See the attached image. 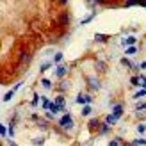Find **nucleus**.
Masks as SVG:
<instances>
[{
	"instance_id": "f257e3e1",
	"label": "nucleus",
	"mask_w": 146,
	"mask_h": 146,
	"mask_svg": "<svg viewBox=\"0 0 146 146\" xmlns=\"http://www.w3.org/2000/svg\"><path fill=\"white\" fill-rule=\"evenodd\" d=\"M59 125H61L62 128H66V130H71V128H73V119H71V116H70V114H64L62 118L59 119Z\"/></svg>"
},
{
	"instance_id": "f03ea898",
	"label": "nucleus",
	"mask_w": 146,
	"mask_h": 146,
	"mask_svg": "<svg viewBox=\"0 0 146 146\" xmlns=\"http://www.w3.org/2000/svg\"><path fill=\"white\" fill-rule=\"evenodd\" d=\"M87 84H89V87H91V89H94V91L100 89V82L94 77H87Z\"/></svg>"
},
{
	"instance_id": "7ed1b4c3",
	"label": "nucleus",
	"mask_w": 146,
	"mask_h": 146,
	"mask_svg": "<svg viewBox=\"0 0 146 146\" xmlns=\"http://www.w3.org/2000/svg\"><path fill=\"white\" fill-rule=\"evenodd\" d=\"M112 114L116 116V118H121L123 116V104H118V105H114V109H112Z\"/></svg>"
},
{
	"instance_id": "20e7f679",
	"label": "nucleus",
	"mask_w": 146,
	"mask_h": 146,
	"mask_svg": "<svg viewBox=\"0 0 146 146\" xmlns=\"http://www.w3.org/2000/svg\"><path fill=\"white\" fill-rule=\"evenodd\" d=\"M66 73H68V66H66V64H61V66L57 68V71H55V75L59 77V78H62L64 75H66Z\"/></svg>"
},
{
	"instance_id": "39448f33",
	"label": "nucleus",
	"mask_w": 146,
	"mask_h": 146,
	"mask_svg": "<svg viewBox=\"0 0 146 146\" xmlns=\"http://www.w3.org/2000/svg\"><path fill=\"white\" fill-rule=\"evenodd\" d=\"M123 46H135V36H128L125 41H121Z\"/></svg>"
},
{
	"instance_id": "423d86ee",
	"label": "nucleus",
	"mask_w": 146,
	"mask_h": 146,
	"mask_svg": "<svg viewBox=\"0 0 146 146\" xmlns=\"http://www.w3.org/2000/svg\"><path fill=\"white\" fill-rule=\"evenodd\" d=\"M116 121H118V118H116L114 114H107V116H105V125L111 127V125H114Z\"/></svg>"
},
{
	"instance_id": "0eeeda50",
	"label": "nucleus",
	"mask_w": 146,
	"mask_h": 146,
	"mask_svg": "<svg viewBox=\"0 0 146 146\" xmlns=\"http://www.w3.org/2000/svg\"><path fill=\"white\" fill-rule=\"evenodd\" d=\"M87 127H89L91 130H96V128H100V121H98L96 118H93L89 123H87Z\"/></svg>"
},
{
	"instance_id": "6e6552de",
	"label": "nucleus",
	"mask_w": 146,
	"mask_h": 146,
	"mask_svg": "<svg viewBox=\"0 0 146 146\" xmlns=\"http://www.w3.org/2000/svg\"><path fill=\"white\" fill-rule=\"evenodd\" d=\"M75 102H77V104H82V105H89V104H87V94H78Z\"/></svg>"
},
{
	"instance_id": "1a4fd4ad",
	"label": "nucleus",
	"mask_w": 146,
	"mask_h": 146,
	"mask_svg": "<svg viewBox=\"0 0 146 146\" xmlns=\"http://www.w3.org/2000/svg\"><path fill=\"white\" fill-rule=\"evenodd\" d=\"M55 105H59L61 111H64V105H66V102H64V96H57V98H55Z\"/></svg>"
},
{
	"instance_id": "9d476101",
	"label": "nucleus",
	"mask_w": 146,
	"mask_h": 146,
	"mask_svg": "<svg viewBox=\"0 0 146 146\" xmlns=\"http://www.w3.org/2000/svg\"><path fill=\"white\" fill-rule=\"evenodd\" d=\"M137 86L144 89V87H146V77H143V75H139V77H137Z\"/></svg>"
},
{
	"instance_id": "9b49d317",
	"label": "nucleus",
	"mask_w": 146,
	"mask_h": 146,
	"mask_svg": "<svg viewBox=\"0 0 146 146\" xmlns=\"http://www.w3.org/2000/svg\"><path fill=\"white\" fill-rule=\"evenodd\" d=\"M41 86L45 87V89H52V80H48V78H43V80H41Z\"/></svg>"
},
{
	"instance_id": "f8f14e48",
	"label": "nucleus",
	"mask_w": 146,
	"mask_h": 146,
	"mask_svg": "<svg viewBox=\"0 0 146 146\" xmlns=\"http://www.w3.org/2000/svg\"><path fill=\"white\" fill-rule=\"evenodd\" d=\"M125 54H127V55H134V54H137V46H128V48L125 50Z\"/></svg>"
},
{
	"instance_id": "ddd939ff",
	"label": "nucleus",
	"mask_w": 146,
	"mask_h": 146,
	"mask_svg": "<svg viewBox=\"0 0 146 146\" xmlns=\"http://www.w3.org/2000/svg\"><path fill=\"white\" fill-rule=\"evenodd\" d=\"M59 89H61V91H66V89H70V82H66V80H62V82L59 84Z\"/></svg>"
},
{
	"instance_id": "4468645a",
	"label": "nucleus",
	"mask_w": 146,
	"mask_h": 146,
	"mask_svg": "<svg viewBox=\"0 0 146 146\" xmlns=\"http://www.w3.org/2000/svg\"><path fill=\"white\" fill-rule=\"evenodd\" d=\"M91 111H93L91 105H84V109H82V116H89V114H91Z\"/></svg>"
},
{
	"instance_id": "2eb2a0df",
	"label": "nucleus",
	"mask_w": 146,
	"mask_h": 146,
	"mask_svg": "<svg viewBox=\"0 0 146 146\" xmlns=\"http://www.w3.org/2000/svg\"><path fill=\"white\" fill-rule=\"evenodd\" d=\"M143 96H146V89H141V91H137V93L134 94L135 100H137V98H143Z\"/></svg>"
},
{
	"instance_id": "dca6fc26",
	"label": "nucleus",
	"mask_w": 146,
	"mask_h": 146,
	"mask_svg": "<svg viewBox=\"0 0 146 146\" xmlns=\"http://www.w3.org/2000/svg\"><path fill=\"white\" fill-rule=\"evenodd\" d=\"M38 104H39V94H34V98H32V102H31V105H32V107H38Z\"/></svg>"
},
{
	"instance_id": "f3484780",
	"label": "nucleus",
	"mask_w": 146,
	"mask_h": 146,
	"mask_svg": "<svg viewBox=\"0 0 146 146\" xmlns=\"http://www.w3.org/2000/svg\"><path fill=\"white\" fill-rule=\"evenodd\" d=\"M137 132H139V134L146 132V125H144V123H139V125H137Z\"/></svg>"
},
{
	"instance_id": "a211bd4d",
	"label": "nucleus",
	"mask_w": 146,
	"mask_h": 146,
	"mask_svg": "<svg viewBox=\"0 0 146 146\" xmlns=\"http://www.w3.org/2000/svg\"><path fill=\"white\" fill-rule=\"evenodd\" d=\"M13 94H14V91H9V93H5V94H4V102H9V100L13 98Z\"/></svg>"
},
{
	"instance_id": "6ab92c4d",
	"label": "nucleus",
	"mask_w": 146,
	"mask_h": 146,
	"mask_svg": "<svg viewBox=\"0 0 146 146\" xmlns=\"http://www.w3.org/2000/svg\"><path fill=\"white\" fill-rule=\"evenodd\" d=\"M94 39H96V41H107V36H102V34H96V36H94Z\"/></svg>"
},
{
	"instance_id": "aec40b11",
	"label": "nucleus",
	"mask_w": 146,
	"mask_h": 146,
	"mask_svg": "<svg viewBox=\"0 0 146 146\" xmlns=\"http://www.w3.org/2000/svg\"><path fill=\"white\" fill-rule=\"evenodd\" d=\"M50 104L52 102H48V98H43V109H50Z\"/></svg>"
},
{
	"instance_id": "412c9836",
	"label": "nucleus",
	"mask_w": 146,
	"mask_h": 146,
	"mask_svg": "<svg viewBox=\"0 0 146 146\" xmlns=\"http://www.w3.org/2000/svg\"><path fill=\"white\" fill-rule=\"evenodd\" d=\"M54 61H55V62H61V61H62V54H61V52H57L55 57H54Z\"/></svg>"
},
{
	"instance_id": "4be33fe9",
	"label": "nucleus",
	"mask_w": 146,
	"mask_h": 146,
	"mask_svg": "<svg viewBox=\"0 0 146 146\" xmlns=\"http://www.w3.org/2000/svg\"><path fill=\"white\" fill-rule=\"evenodd\" d=\"M109 132V125H102L100 127V134H107Z\"/></svg>"
},
{
	"instance_id": "5701e85b",
	"label": "nucleus",
	"mask_w": 146,
	"mask_h": 146,
	"mask_svg": "<svg viewBox=\"0 0 146 146\" xmlns=\"http://www.w3.org/2000/svg\"><path fill=\"white\" fill-rule=\"evenodd\" d=\"M50 66H52V62H45V64H43V66H41V71H46Z\"/></svg>"
},
{
	"instance_id": "b1692460",
	"label": "nucleus",
	"mask_w": 146,
	"mask_h": 146,
	"mask_svg": "<svg viewBox=\"0 0 146 146\" xmlns=\"http://www.w3.org/2000/svg\"><path fill=\"white\" fill-rule=\"evenodd\" d=\"M32 143L38 144V146H41V144H43V139H41V137H38V139H32Z\"/></svg>"
},
{
	"instance_id": "393cba45",
	"label": "nucleus",
	"mask_w": 146,
	"mask_h": 146,
	"mask_svg": "<svg viewBox=\"0 0 146 146\" xmlns=\"http://www.w3.org/2000/svg\"><path fill=\"white\" fill-rule=\"evenodd\" d=\"M93 18H94V14H89V16H87L86 20H82V25H84V23H87V21H91Z\"/></svg>"
},
{
	"instance_id": "a878e982",
	"label": "nucleus",
	"mask_w": 146,
	"mask_h": 146,
	"mask_svg": "<svg viewBox=\"0 0 146 146\" xmlns=\"http://www.w3.org/2000/svg\"><path fill=\"white\" fill-rule=\"evenodd\" d=\"M134 143H137L139 146H146V141H144V139H135Z\"/></svg>"
},
{
	"instance_id": "bb28decb",
	"label": "nucleus",
	"mask_w": 146,
	"mask_h": 146,
	"mask_svg": "<svg viewBox=\"0 0 146 146\" xmlns=\"http://www.w3.org/2000/svg\"><path fill=\"white\" fill-rule=\"evenodd\" d=\"M144 109H146V104H139L135 107V111H144Z\"/></svg>"
},
{
	"instance_id": "cd10ccee",
	"label": "nucleus",
	"mask_w": 146,
	"mask_h": 146,
	"mask_svg": "<svg viewBox=\"0 0 146 146\" xmlns=\"http://www.w3.org/2000/svg\"><path fill=\"white\" fill-rule=\"evenodd\" d=\"M109 146H119V139H114V141H111V143H109Z\"/></svg>"
},
{
	"instance_id": "c85d7f7f",
	"label": "nucleus",
	"mask_w": 146,
	"mask_h": 146,
	"mask_svg": "<svg viewBox=\"0 0 146 146\" xmlns=\"http://www.w3.org/2000/svg\"><path fill=\"white\" fill-rule=\"evenodd\" d=\"M130 84H132V86H137V77H132V78H130Z\"/></svg>"
},
{
	"instance_id": "c756f323",
	"label": "nucleus",
	"mask_w": 146,
	"mask_h": 146,
	"mask_svg": "<svg viewBox=\"0 0 146 146\" xmlns=\"http://www.w3.org/2000/svg\"><path fill=\"white\" fill-rule=\"evenodd\" d=\"M0 134H2V137H5V127H4V125L0 127Z\"/></svg>"
},
{
	"instance_id": "7c9ffc66",
	"label": "nucleus",
	"mask_w": 146,
	"mask_h": 146,
	"mask_svg": "<svg viewBox=\"0 0 146 146\" xmlns=\"http://www.w3.org/2000/svg\"><path fill=\"white\" fill-rule=\"evenodd\" d=\"M139 68H141V70H146V62H141V64H139Z\"/></svg>"
},
{
	"instance_id": "2f4dec72",
	"label": "nucleus",
	"mask_w": 146,
	"mask_h": 146,
	"mask_svg": "<svg viewBox=\"0 0 146 146\" xmlns=\"http://www.w3.org/2000/svg\"><path fill=\"white\" fill-rule=\"evenodd\" d=\"M7 143H9V146H16V143H13L11 139H9V141H7Z\"/></svg>"
},
{
	"instance_id": "473e14b6",
	"label": "nucleus",
	"mask_w": 146,
	"mask_h": 146,
	"mask_svg": "<svg viewBox=\"0 0 146 146\" xmlns=\"http://www.w3.org/2000/svg\"><path fill=\"white\" fill-rule=\"evenodd\" d=\"M128 146H139V144H137V143H130Z\"/></svg>"
}]
</instances>
